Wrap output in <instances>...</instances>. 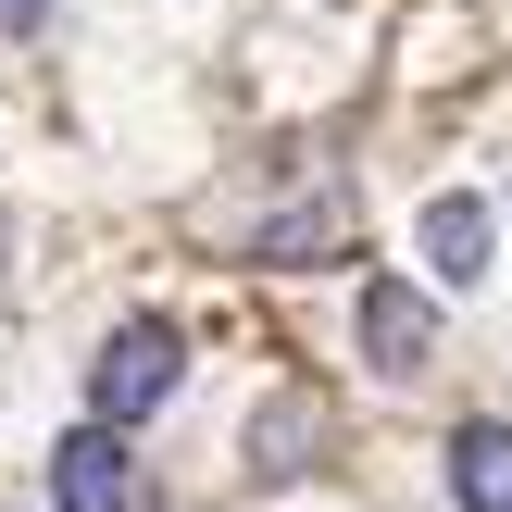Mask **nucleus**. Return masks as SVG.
Instances as JSON below:
<instances>
[{"label":"nucleus","instance_id":"4","mask_svg":"<svg viewBox=\"0 0 512 512\" xmlns=\"http://www.w3.org/2000/svg\"><path fill=\"white\" fill-rule=\"evenodd\" d=\"M425 275L438 288H475L488 275V200H425Z\"/></svg>","mask_w":512,"mask_h":512},{"label":"nucleus","instance_id":"3","mask_svg":"<svg viewBox=\"0 0 512 512\" xmlns=\"http://www.w3.org/2000/svg\"><path fill=\"white\" fill-rule=\"evenodd\" d=\"M50 500H63V512H138V463H125L113 425H88V438L50 450Z\"/></svg>","mask_w":512,"mask_h":512},{"label":"nucleus","instance_id":"1","mask_svg":"<svg viewBox=\"0 0 512 512\" xmlns=\"http://www.w3.org/2000/svg\"><path fill=\"white\" fill-rule=\"evenodd\" d=\"M175 375H188L175 325H113V350L88 363V413H100V425H138V413L175 400Z\"/></svg>","mask_w":512,"mask_h":512},{"label":"nucleus","instance_id":"7","mask_svg":"<svg viewBox=\"0 0 512 512\" xmlns=\"http://www.w3.org/2000/svg\"><path fill=\"white\" fill-rule=\"evenodd\" d=\"M313 438H325L313 400H275V413H250V463H263V475H300V450H313Z\"/></svg>","mask_w":512,"mask_h":512},{"label":"nucleus","instance_id":"2","mask_svg":"<svg viewBox=\"0 0 512 512\" xmlns=\"http://www.w3.org/2000/svg\"><path fill=\"white\" fill-rule=\"evenodd\" d=\"M363 363L375 375H425L438 363V300L400 288V275H363Z\"/></svg>","mask_w":512,"mask_h":512},{"label":"nucleus","instance_id":"6","mask_svg":"<svg viewBox=\"0 0 512 512\" xmlns=\"http://www.w3.org/2000/svg\"><path fill=\"white\" fill-rule=\"evenodd\" d=\"M450 500L463 512H512V425H463L450 438Z\"/></svg>","mask_w":512,"mask_h":512},{"label":"nucleus","instance_id":"8","mask_svg":"<svg viewBox=\"0 0 512 512\" xmlns=\"http://www.w3.org/2000/svg\"><path fill=\"white\" fill-rule=\"evenodd\" d=\"M25 25H50V0H0V38H25Z\"/></svg>","mask_w":512,"mask_h":512},{"label":"nucleus","instance_id":"5","mask_svg":"<svg viewBox=\"0 0 512 512\" xmlns=\"http://www.w3.org/2000/svg\"><path fill=\"white\" fill-rule=\"evenodd\" d=\"M338 250H363V213L350 200H300V213L263 225V263H338Z\"/></svg>","mask_w":512,"mask_h":512}]
</instances>
